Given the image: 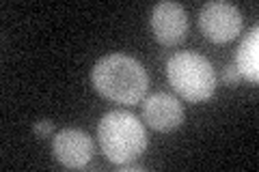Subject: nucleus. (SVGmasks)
I'll use <instances>...</instances> for the list:
<instances>
[{"label":"nucleus","instance_id":"obj_9","mask_svg":"<svg viewBox=\"0 0 259 172\" xmlns=\"http://www.w3.org/2000/svg\"><path fill=\"white\" fill-rule=\"evenodd\" d=\"M223 80H225L229 86H236L238 82L242 80V78H240V73H238V69L233 67V63H229V65H227V67L223 69Z\"/></svg>","mask_w":259,"mask_h":172},{"label":"nucleus","instance_id":"obj_4","mask_svg":"<svg viewBox=\"0 0 259 172\" xmlns=\"http://www.w3.org/2000/svg\"><path fill=\"white\" fill-rule=\"evenodd\" d=\"M242 13L236 5L212 0L205 3L199 11V28L205 39L214 43H227L236 39L242 30Z\"/></svg>","mask_w":259,"mask_h":172},{"label":"nucleus","instance_id":"obj_1","mask_svg":"<svg viewBox=\"0 0 259 172\" xmlns=\"http://www.w3.org/2000/svg\"><path fill=\"white\" fill-rule=\"evenodd\" d=\"M91 80L102 97L125 105L139 103L149 88L145 67L127 54H108L100 59L91 71Z\"/></svg>","mask_w":259,"mask_h":172},{"label":"nucleus","instance_id":"obj_2","mask_svg":"<svg viewBox=\"0 0 259 172\" xmlns=\"http://www.w3.org/2000/svg\"><path fill=\"white\" fill-rule=\"evenodd\" d=\"M97 142L102 153L115 166L139 159L149 144L145 125L127 110H112L104 114L97 125Z\"/></svg>","mask_w":259,"mask_h":172},{"label":"nucleus","instance_id":"obj_7","mask_svg":"<svg viewBox=\"0 0 259 172\" xmlns=\"http://www.w3.org/2000/svg\"><path fill=\"white\" fill-rule=\"evenodd\" d=\"M143 119L156 132H173L184 123V105L168 93H153L143 103Z\"/></svg>","mask_w":259,"mask_h":172},{"label":"nucleus","instance_id":"obj_5","mask_svg":"<svg viewBox=\"0 0 259 172\" xmlns=\"http://www.w3.org/2000/svg\"><path fill=\"white\" fill-rule=\"evenodd\" d=\"M151 30L160 45H180L188 32V15L180 3H158L151 11Z\"/></svg>","mask_w":259,"mask_h":172},{"label":"nucleus","instance_id":"obj_3","mask_svg":"<svg viewBox=\"0 0 259 172\" xmlns=\"http://www.w3.org/2000/svg\"><path fill=\"white\" fill-rule=\"evenodd\" d=\"M166 78L173 91L190 103L207 101L216 91V73L205 56L177 52L166 63Z\"/></svg>","mask_w":259,"mask_h":172},{"label":"nucleus","instance_id":"obj_10","mask_svg":"<svg viewBox=\"0 0 259 172\" xmlns=\"http://www.w3.org/2000/svg\"><path fill=\"white\" fill-rule=\"evenodd\" d=\"M32 132H35V136L39 138H44V136H50L54 132V125H52V121H37L35 125H32Z\"/></svg>","mask_w":259,"mask_h":172},{"label":"nucleus","instance_id":"obj_8","mask_svg":"<svg viewBox=\"0 0 259 172\" xmlns=\"http://www.w3.org/2000/svg\"><path fill=\"white\" fill-rule=\"evenodd\" d=\"M233 67L238 69L242 80H248L253 84L259 82V28L257 26L250 28V32L238 45Z\"/></svg>","mask_w":259,"mask_h":172},{"label":"nucleus","instance_id":"obj_6","mask_svg":"<svg viewBox=\"0 0 259 172\" xmlns=\"http://www.w3.org/2000/svg\"><path fill=\"white\" fill-rule=\"evenodd\" d=\"M52 151L61 166L80 170L93 157V140L91 136L80 132V129H61L54 136Z\"/></svg>","mask_w":259,"mask_h":172}]
</instances>
